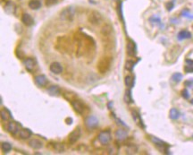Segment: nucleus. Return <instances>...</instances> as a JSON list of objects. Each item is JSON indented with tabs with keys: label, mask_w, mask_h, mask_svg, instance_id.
Returning a JSON list of instances; mask_svg holds the SVG:
<instances>
[{
	"label": "nucleus",
	"mask_w": 193,
	"mask_h": 155,
	"mask_svg": "<svg viewBox=\"0 0 193 155\" xmlns=\"http://www.w3.org/2000/svg\"><path fill=\"white\" fill-rule=\"evenodd\" d=\"M111 65H112V57H102L98 64H97V71L98 73L104 75L106 74L111 67Z\"/></svg>",
	"instance_id": "nucleus-1"
},
{
	"label": "nucleus",
	"mask_w": 193,
	"mask_h": 155,
	"mask_svg": "<svg viewBox=\"0 0 193 155\" xmlns=\"http://www.w3.org/2000/svg\"><path fill=\"white\" fill-rule=\"evenodd\" d=\"M76 15V8L73 6H68L63 9L60 13V19L66 22H72Z\"/></svg>",
	"instance_id": "nucleus-2"
},
{
	"label": "nucleus",
	"mask_w": 193,
	"mask_h": 155,
	"mask_svg": "<svg viewBox=\"0 0 193 155\" xmlns=\"http://www.w3.org/2000/svg\"><path fill=\"white\" fill-rule=\"evenodd\" d=\"M150 140H151V142H152L158 149H160L161 151H164L166 153H169L168 144L165 143L164 141H162L161 139H159V138H157V137H156V136H150Z\"/></svg>",
	"instance_id": "nucleus-3"
},
{
	"label": "nucleus",
	"mask_w": 193,
	"mask_h": 155,
	"mask_svg": "<svg viewBox=\"0 0 193 155\" xmlns=\"http://www.w3.org/2000/svg\"><path fill=\"white\" fill-rule=\"evenodd\" d=\"M112 139V134H111V131L110 130H105L102 131L98 134L97 135V140L101 144H107Z\"/></svg>",
	"instance_id": "nucleus-4"
},
{
	"label": "nucleus",
	"mask_w": 193,
	"mask_h": 155,
	"mask_svg": "<svg viewBox=\"0 0 193 155\" xmlns=\"http://www.w3.org/2000/svg\"><path fill=\"white\" fill-rule=\"evenodd\" d=\"M88 20L92 25H99L103 21V17H102V15L99 12L92 11L90 14V15L88 17Z\"/></svg>",
	"instance_id": "nucleus-5"
},
{
	"label": "nucleus",
	"mask_w": 193,
	"mask_h": 155,
	"mask_svg": "<svg viewBox=\"0 0 193 155\" xmlns=\"http://www.w3.org/2000/svg\"><path fill=\"white\" fill-rule=\"evenodd\" d=\"M84 124L88 129H95L98 126V119L95 116H88L84 120Z\"/></svg>",
	"instance_id": "nucleus-6"
},
{
	"label": "nucleus",
	"mask_w": 193,
	"mask_h": 155,
	"mask_svg": "<svg viewBox=\"0 0 193 155\" xmlns=\"http://www.w3.org/2000/svg\"><path fill=\"white\" fill-rule=\"evenodd\" d=\"M101 36L105 39V40H111L112 38V35H113V27L111 24H106L105 25L102 27L101 29Z\"/></svg>",
	"instance_id": "nucleus-7"
},
{
	"label": "nucleus",
	"mask_w": 193,
	"mask_h": 155,
	"mask_svg": "<svg viewBox=\"0 0 193 155\" xmlns=\"http://www.w3.org/2000/svg\"><path fill=\"white\" fill-rule=\"evenodd\" d=\"M81 135V128H75V129L73 130L72 133L69 134V136H68L69 143H70L71 144H75V143L80 139Z\"/></svg>",
	"instance_id": "nucleus-8"
},
{
	"label": "nucleus",
	"mask_w": 193,
	"mask_h": 155,
	"mask_svg": "<svg viewBox=\"0 0 193 155\" xmlns=\"http://www.w3.org/2000/svg\"><path fill=\"white\" fill-rule=\"evenodd\" d=\"M72 106L73 109L78 113V114H83L84 110H85V106L82 103L81 101L79 100H72Z\"/></svg>",
	"instance_id": "nucleus-9"
},
{
	"label": "nucleus",
	"mask_w": 193,
	"mask_h": 155,
	"mask_svg": "<svg viewBox=\"0 0 193 155\" xmlns=\"http://www.w3.org/2000/svg\"><path fill=\"white\" fill-rule=\"evenodd\" d=\"M127 53L131 57H134L137 54V46L134 41L129 40L127 43Z\"/></svg>",
	"instance_id": "nucleus-10"
},
{
	"label": "nucleus",
	"mask_w": 193,
	"mask_h": 155,
	"mask_svg": "<svg viewBox=\"0 0 193 155\" xmlns=\"http://www.w3.org/2000/svg\"><path fill=\"white\" fill-rule=\"evenodd\" d=\"M24 66H25V68L27 69V71L32 72L36 67V61L31 57H28L24 60Z\"/></svg>",
	"instance_id": "nucleus-11"
},
{
	"label": "nucleus",
	"mask_w": 193,
	"mask_h": 155,
	"mask_svg": "<svg viewBox=\"0 0 193 155\" xmlns=\"http://www.w3.org/2000/svg\"><path fill=\"white\" fill-rule=\"evenodd\" d=\"M131 115H132V118L134 120V122L139 126L141 127V128H145V125L143 123V120L141 119V117L140 115V113L136 110H132L131 111Z\"/></svg>",
	"instance_id": "nucleus-12"
},
{
	"label": "nucleus",
	"mask_w": 193,
	"mask_h": 155,
	"mask_svg": "<svg viewBox=\"0 0 193 155\" xmlns=\"http://www.w3.org/2000/svg\"><path fill=\"white\" fill-rule=\"evenodd\" d=\"M50 71L55 75H60L62 72H63V66L60 63L58 62H54L50 65V67H49Z\"/></svg>",
	"instance_id": "nucleus-13"
},
{
	"label": "nucleus",
	"mask_w": 193,
	"mask_h": 155,
	"mask_svg": "<svg viewBox=\"0 0 193 155\" xmlns=\"http://www.w3.org/2000/svg\"><path fill=\"white\" fill-rule=\"evenodd\" d=\"M35 82L40 87H45L48 84V78L44 75H39L35 77Z\"/></svg>",
	"instance_id": "nucleus-14"
},
{
	"label": "nucleus",
	"mask_w": 193,
	"mask_h": 155,
	"mask_svg": "<svg viewBox=\"0 0 193 155\" xmlns=\"http://www.w3.org/2000/svg\"><path fill=\"white\" fill-rule=\"evenodd\" d=\"M115 135L116 137L117 140H120V141H122V140H125L128 136V132L125 129H122V128H119L115 131Z\"/></svg>",
	"instance_id": "nucleus-15"
},
{
	"label": "nucleus",
	"mask_w": 193,
	"mask_h": 155,
	"mask_svg": "<svg viewBox=\"0 0 193 155\" xmlns=\"http://www.w3.org/2000/svg\"><path fill=\"white\" fill-rule=\"evenodd\" d=\"M6 129L12 134H15L19 131V127L17 126V124L15 122H9L6 125Z\"/></svg>",
	"instance_id": "nucleus-16"
},
{
	"label": "nucleus",
	"mask_w": 193,
	"mask_h": 155,
	"mask_svg": "<svg viewBox=\"0 0 193 155\" xmlns=\"http://www.w3.org/2000/svg\"><path fill=\"white\" fill-rule=\"evenodd\" d=\"M29 145L32 148V149H35V150H39V149H41L43 147V144L41 141L38 140V139H32L30 141L29 143Z\"/></svg>",
	"instance_id": "nucleus-17"
},
{
	"label": "nucleus",
	"mask_w": 193,
	"mask_h": 155,
	"mask_svg": "<svg viewBox=\"0 0 193 155\" xmlns=\"http://www.w3.org/2000/svg\"><path fill=\"white\" fill-rule=\"evenodd\" d=\"M4 8H5V13L8 14V15H14L15 13V10H16L15 5L12 2H7Z\"/></svg>",
	"instance_id": "nucleus-18"
},
{
	"label": "nucleus",
	"mask_w": 193,
	"mask_h": 155,
	"mask_svg": "<svg viewBox=\"0 0 193 155\" xmlns=\"http://www.w3.org/2000/svg\"><path fill=\"white\" fill-rule=\"evenodd\" d=\"M22 22H23L24 25L31 26L34 23V20L29 14H24L23 17H22Z\"/></svg>",
	"instance_id": "nucleus-19"
},
{
	"label": "nucleus",
	"mask_w": 193,
	"mask_h": 155,
	"mask_svg": "<svg viewBox=\"0 0 193 155\" xmlns=\"http://www.w3.org/2000/svg\"><path fill=\"white\" fill-rule=\"evenodd\" d=\"M48 94H50L51 96H58L61 93V90L58 86L56 85H52L48 89Z\"/></svg>",
	"instance_id": "nucleus-20"
},
{
	"label": "nucleus",
	"mask_w": 193,
	"mask_h": 155,
	"mask_svg": "<svg viewBox=\"0 0 193 155\" xmlns=\"http://www.w3.org/2000/svg\"><path fill=\"white\" fill-rule=\"evenodd\" d=\"M179 40H187V39H191V33L188 31H181L178 33L177 36Z\"/></svg>",
	"instance_id": "nucleus-21"
},
{
	"label": "nucleus",
	"mask_w": 193,
	"mask_h": 155,
	"mask_svg": "<svg viewBox=\"0 0 193 155\" xmlns=\"http://www.w3.org/2000/svg\"><path fill=\"white\" fill-rule=\"evenodd\" d=\"M29 7L32 10H38L41 7V2L40 0H30L29 2Z\"/></svg>",
	"instance_id": "nucleus-22"
},
{
	"label": "nucleus",
	"mask_w": 193,
	"mask_h": 155,
	"mask_svg": "<svg viewBox=\"0 0 193 155\" xmlns=\"http://www.w3.org/2000/svg\"><path fill=\"white\" fill-rule=\"evenodd\" d=\"M169 117H170V118L172 119V120L178 119L179 117H180V112H179V110H178L177 108H171L170 113H169Z\"/></svg>",
	"instance_id": "nucleus-23"
},
{
	"label": "nucleus",
	"mask_w": 193,
	"mask_h": 155,
	"mask_svg": "<svg viewBox=\"0 0 193 155\" xmlns=\"http://www.w3.org/2000/svg\"><path fill=\"white\" fill-rule=\"evenodd\" d=\"M123 101H124V102H126V103L128 104L133 102V100H132V97H131V90L125 91L124 96H123Z\"/></svg>",
	"instance_id": "nucleus-24"
},
{
	"label": "nucleus",
	"mask_w": 193,
	"mask_h": 155,
	"mask_svg": "<svg viewBox=\"0 0 193 155\" xmlns=\"http://www.w3.org/2000/svg\"><path fill=\"white\" fill-rule=\"evenodd\" d=\"M31 136V131L28 128H24V129L20 131V137L22 139H28Z\"/></svg>",
	"instance_id": "nucleus-25"
},
{
	"label": "nucleus",
	"mask_w": 193,
	"mask_h": 155,
	"mask_svg": "<svg viewBox=\"0 0 193 155\" xmlns=\"http://www.w3.org/2000/svg\"><path fill=\"white\" fill-rule=\"evenodd\" d=\"M52 146L53 149L55 151H56L57 153H63L65 151L64 145L62 144H58V143H52Z\"/></svg>",
	"instance_id": "nucleus-26"
},
{
	"label": "nucleus",
	"mask_w": 193,
	"mask_h": 155,
	"mask_svg": "<svg viewBox=\"0 0 193 155\" xmlns=\"http://www.w3.org/2000/svg\"><path fill=\"white\" fill-rule=\"evenodd\" d=\"M124 83L127 87L129 88H131L133 86V83H134V81H133V77L131 76H127L124 78Z\"/></svg>",
	"instance_id": "nucleus-27"
},
{
	"label": "nucleus",
	"mask_w": 193,
	"mask_h": 155,
	"mask_svg": "<svg viewBox=\"0 0 193 155\" xmlns=\"http://www.w3.org/2000/svg\"><path fill=\"white\" fill-rule=\"evenodd\" d=\"M10 117H12V116H11V114L9 113V111L7 109L4 108L3 110H1V118H2V120L7 121Z\"/></svg>",
	"instance_id": "nucleus-28"
},
{
	"label": "nucleus",
	"mask_w": 193,
	"mask_h": 155,
	"mask_svg": "<svg viewBox=\"0 0 193 155\" xmlns=\"http://www.w3.org/2000/svg\"><path fill=\"white\" fill-rule=\"evenodd\" d=\"M1 148H2V150H3V152H5V153H9V152L12 150V144H9V143L4 142V143H2V144H1Z\"/></svg>",
	"instance_id": "nucleus-29"
},
{
	"label": "nucleus",
	"mask_w": 193,
	"mask_h": 155,
	"mask_svg": "<svg viewBox=\"0 0 193 155\" xmlns=\"http://www.w3.org/2000/svg\"><path fill=\"white\" fill-rule=\"evenodd\" d=\"M172 81L174 82H180L182 80V75L181 73H175L172 76Z\"/></svg>",
	"instance_id": "nucleus-30"
},
{
	"label": "nucleus",
	"mask_w": 193,
	"mask_h": 155,
	"mask_svg": "<svg viewBox=\"0 0 193 155\" xmlns=\"http://www.w3.org/2000/svg\"><path fill=\"white\" fill-rule=\"evenodd\" d=\"M134 66H135V62H133L131 60H128L125 63V69L128 70V71H132Z\"/></svg>",
	"instance_id": "nucleus-31"
},
{
	"label": "nucleus",
	"mask_w": 193,
	"mask_h": 155,
	"mask_svg": "<svg viewBox=\"0 0 193 155\" xmlns=\"http://www.w3.org/2000/svg\"><path fill=\"white\" fill-rule=\"evenodd\" d=\"M136 152H137V147L134 145H130L126 149V153L128 154H134V153H136Z\"/></svg>",
	"instance_id": "nucleus-32"
},
{
	"label": "nucleus",
	"mask_w": 193,
	"mask_h": 155,
	"mask_svg": "<svg viewBox=\"0 0 193 155\" xmlns=\"http://www.w3.org/2000/svg\"><path fill=\"white\" fill-rule=\"evenodd\" d=\"M149 21L153 24H161V19L157 16H153L149 19Z\"/></svg>",
	"instance_id": "nucleus-33"
},
{
	"label": "nucleus",
	"mask_w": 193,
	"mask_h": 155,
	"mask_svg": "<svg viewBox=\"0 0 193 155\" xmlns=\"http://www.w3.org/2000/svg\"><path fill=\"white\" fill-rule=\"evenodd\" d=\"M122 2H119V5H118V6H117V11H118V13H119V16H120L121 20L122 21H123V17H122Z\"/></svg>",
	"instance_id": "nucleus-34"
},
{
	"label": "nucleus",
	"mask_w": 193,
	"mask_h": 155,
	"mask_svg": "<svg viewBox=\"0 0 193 155\" xmlns=\"http://www.w3.org/2000/svg\"><path fill=\"white\" fill-rule=\"evenodd\" d=\"M182 98H184L185 100H188V99L190 98V93H189V92H188L187 89H184V90L182 91Z\"/></svg>",
	"instance_id": "nucleus-35"
},
{
	"label": "nucleus",
	"mask_w": 193,
	"mask_h": 155,
	"mask_svg": "<svg viewBox=\"0 0 193 155\" xmlns=\"http://www.w3.org/2000/svg\"><path fill=\"white\" fill-rule=\"evenodd\" d=\"M184 71L189 74V73H193V66L191 65H187L185 67H184Z\"/></svg>",
	"instance_id": "nucleus-36"
},
{
	"label": "nucleus",
	"mask_w": 193,
	"mask_h": 155,
	"mask_svg": "<svg viewBox=\"0 0 193 155\" xmlns=\"http://www.w3.org/2000/svg\"><path fill=\"white\" fill-rule=\"evenodd\" d=\"M182 15L184 16V17H187V18H193L192 16H190V15H190V12H189V10H187V9H184V10L182 12Z\"/></svg>",
	"instance_id": "nucleus-37"
},
{
	"label": "nucleus",
	"mask_w": 193,
	"mask_h": 155,
	"mask_svg": "<svg viewBox=\"0 0 193 155\" xmlns=\"http://www.w3.org/2000/svg\"><path fill=\"white\" fill-rule=\"evenodd\" d=\"M173 6H174V2L173 1H171V2L167 3L166 4V9H167V11H171L173 8Z\"/></svg>",
	"instance_id": "nucleus-38"
},
{
	"label": "nucleus",
	"mask_w": 193,
	"mask_h": 155,
	"mask_svg": "<svg viewBox=\"0 0 193 155\" xmlns=\"http://www.w3.org/2000/svg\"><path fill=\"white\" fill-rule=\"evenodd\" d=\"M184 84L186 86H189V87H191L193 85V79H191V80H188L184 82Z\"/></svg>",
	"instance_id": "nucleus-39"
},
{
	"label": "nucleus",
	"mask_w": 193,
	"mask_h": 155,
	"mask_svg": "<svg viewBox=\"0 0 193 155\" xmlns=\"http://www.w3.org/2000/svg\"><path fill=\"white\" fill-rule=\"evenodd\" d=\"M66 124H69V125H71L72 124V118H66Z\"/></svg>",
	"instance_id": "nucleus-40"
},
{
	"label": "nucleus",
	"mask_w": 193,
	"mask_h": 155,
	"mask_svg": "<svg viewBox=\"0 0 193 155\" xmlns=\"http://www.w3.org/2000/svg\"><path fill=\"white\" fill-rule=\"evenodd\" d=\"M191 102V104H192V105H193V99H192V100H191V102Z\"/></svg>",
	"instance_id": "nucleus-41"
},
{
	"label": "nucleus",
	"mask_w": 193,
	"mask_h": 155,
	"mask_svg": "<svg viewBox=\"0 0 193 155\" xmlns=\"http://www.w3.org/2000/svg\"><path fill=\"white\" fill-rule=\"evenodd\" d=\"M192 138H193V135H192Z\"/></svg>",
	"instance_id": "nucleus-42"
}]
</instances>
